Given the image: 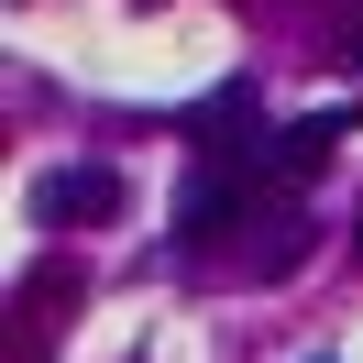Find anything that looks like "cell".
Segmentation results:
<instances>
[{"label":"cell","instance_id":"7a4b0ae2","mask_svg":"<svg viewBox=\"0 0 363 363\" xmlns=\"http://www.w3.org/2000/svg\"><path fill=\"white\" fill-rule=\"evenodd\" d=\"M253 187H264V177H231V155H209V177L177 199V231H199V242H209V231H231V220L253 209Z\"/></svg>","mask_w":363,"mask_h":363},{"label":"cell","instance_id":"277c9868","mask_svg":"<svg viewBox=\"0 0 363 363\" xmlns=\"http://www.w3.org/2000/svg\"><path fill=\"white\" fill-rule=\"evenodd\" d=\"M352 231H363V220H352Z\"/></svg>","mask_w":363,"mask_h":363},{"label":"cell","instance_id":"3957f363","mask_svg":"<svg viewBox=\"0 0 363 363\" xmlns=\"http://www.w3.org/2000/svg\"><path fill=\"white\" fill-rule=\"evenodd\" d=\"M341 133H352V111H308V121H286V143H275L264 177H275V187H308L319 165H330V143H341Z\"/></svg>","mask_w":363,"mask_h":363},{"label":"cell","instance_id":"6da1fadb","mask_svg":"<svg viewBox=\"0 0 363 363\" xmlns=\"http://www.w3.org/2000/svg\"><path fill=\"white\" fill-rule=\"evenodd\" d=\"M33 220H45V231H89V220H121V177H111V165H55V177L33 187Z\"/></svg>","mask_w":363,"mask_h":363}]
</instances>
